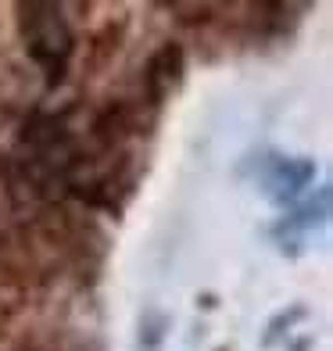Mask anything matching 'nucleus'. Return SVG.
<instances>
[{
    "label": "nucleus",
    "instance_id": "f257e3e1",
    "mask_svg": "<svg viewBox=\"0 0 333 351\" xmlns=\"http://www.w3.org/2000/svg\"><path fill=\"white\" fill-rule=\"evenodd\" d=\"M14 14H18V33L33 65L43 72L47 86H58L65 79L72 51H75V36H72L65 8L33 0V4H18Z\"/></svg>",
    "mask_w": 333,
    "mask_h": 351
},
{
    "label": "nucleus",
    "instance_id": "0eeeda50",
    "mask_svg": "<svg viewBox=\"0 0 333 351\" xmlns=\"http://www.w3.org/2000/svg\"><path fill=\"white\" fill-rule=\"evenodd\" d=\"M119 36H122V25H119V29H115V25L101 29V33H97V40H93V47H97V51H93V65H101L104 58H111V54H115Z\"/></svg>",
    "mask_w": 333,
    "mask_h": 351
},
{
    "label": "nucleus",
    "instance_id": "f03ea898",
    "mask_svg": "<svg viewBox=\"0 0 333 351\" xmlns=\"http://www.w3.org/2000/svg\"><path fill=\"white\" fill-rule=\"evenodd\" d=\"M186 75V54L180 43H162L158 51L147 58L144 65V93H147V104L158 108L162 101H169L172 93L180 90Z\"/></svg>",
    "mask_w": 333,
    "mask_h": 351
},
{
    "label": "nucleus",
    "instance_id": "423d86ee",
    "mask_svg": "<svg viewBox=\"0 0 333 351\" xmlns=\"http://www.w3.org/2000/svg\"><path fill=\"white\" fill-rule=\"evenodd\" d=\"M172 14H180V22L186 25H204V22H212V14H219L222 8L219 4H183V0H176V4H169Z\"/></svg>",
    "mask_w": 333,
    "mask_h": 351
},
{
    "label": "nucleus",
    "instance_id": "20e7f679",
    "mask_svg": "<svg viewBox=\"0 0 333 351\" xmlns=\"http://www.w3.org/2000/svg\"><path fill=\"white\" fill-rule=\"evenodd\" d=\"M315 176L308 158H273L262 169V190L269 201H291L297 190H305Z\"/></svg>",
    "mask_w": 333,
    "mask_h": 351
},
{
    "label": "nucleus",
    "instance_id": "7ed1b4c3",
    "mask_svg": "<svg viewBox=\"0 0 333 351\" xmlns=\"http://www.w3.org/2000/svg\"><path fill=\"white\" fill-rule=\"evenodd\" d=\"M147 122L140 115L136 104H125V101H115L97 111V119H93V140L101 143L104 151H119L130 136L144 133Z\"/></svg>",
    "mask_w": 333,
    "mask_h": 351
},
{
    "label": "nucleus",
    "instance_id": "39448f33",
    "mask_svg": "<svg viewBox=\"0 0 333 351\" xmlns=\"http://www.w3.org/2000/svg\"><path fill=\"white\" fill-rule=\"evenodd\" d=\"M330 215V190L323 186L319 190V201H308L305 208H297L291 219H283L276 233H297V230H312V226H319V222H326Z\"/></svg>",
    "mask_w": 333,
    "mask_h": 351
}]
</instances>
